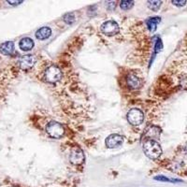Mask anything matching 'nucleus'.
Returning <instances> with one entry per match:
<instances>
[{
    "mask_svg": "<svg viewBox=\"0 0 187 187\" xmlns=\"http://www.w3.org/2000/svg\"><path fill=\"white\" fill-rule=\"evenodd\" d=\"M44 79L49 83H56L62 79V71L56 65L49 66L44 72Z\"/></svg>",
    "mask_w": 187,
    "mask_h": 187,
    "instance_id": "2",
    "label": "nucleus"
},
{
    "mask_svg": "<svg viewBox=\"0 0 187 187\" xmlns=\"http://www.w3.org/2000/svg\"><path fill=\"white\" fill-rule=\"evenodd\" d=\"M8 3L11 5H19V4L23 3V1H8Z\"/></svg>",
    "mask_w": 187,
    "mask_h": 187,
    "instance_id": "20",
    "label": "nucleus"
},
{
    "mask_svg": "<svg viewBox=\"0 0 187 187\" xmlns=\"http://www.w3.org/2000/svg\"><path fill=\"white\" fill-rule=\"evenodd\" d=\"M36 58L34 56V55H30V54H27V55H23L22 56L19 61H18V65L19 66L23 69V70H28L30 68H32L34 66V65L36 64Z\"/></svg>",
    "mask_w": 187,
    "mask_h": 187,
    "instance_id": "6",
    "label": "nucleus"
},
{
    "mask_svg": "<svg viewBox=\"0 0 187 187\" xmlns=\"http://www.w3.org/2000/svg\"><path fill=\"white\" fill-rule=\"evenodd\" d=\"M51 35H52V29L50 27H48V26L41 27L36 32V39L40 40H43L48 39Z\"/></svg>",
    "mask_w": 187,
    "mask_h": 187,
    "instance_id": "10",
    "label": "nucleus"
},
{
    "mask_svg": "<svg viewBox=\"0 0 187 187\" xmlns=\"http://www.w3.org/2000/svg\"><path fill=\"white\" fill-rule=\"evenodd\" d=\"M161 4H162L161 1H155V0H154V1H148V7H149V9L154 11H157L160 9Z\"/></svg>",
    "mask_w": 187,
    "mask_h": 187,
    "instance_id": "15",
    "label": "nucleus"
},
{
    "mask_svg": "<svg viewBox=\"0 0 187 187\" xmlns=\"http://www.w3.org/2000/svg\"><path fill=\"white\" fill-rule=\"evenodd\" d=\"M127 121L132 125H139L144 121V113L137 108H131L127 112Z\"/></svg>",
    "mask_w": 187,
    "mask_h": 187,
    "instance_id": "4",
    "label": "nucleus"
},
{
    "mask_svg": "<svg viewBox=\"0 0 187 187\" xmlns=\"http://www.w3.org/2000/svg\"><path fill=\"white\" fill-rule=\"evenodd\" d=\"M143 151L150 159L154 160L158 159L162 155V148L160 144L155 139L146 138L143 143Z\"/></svg>",
    "mask_w": 187,
    "mask_h": 187,
    "instance_id": "1",
    "label": "nucleus"
},
{
    "mask_svg": "<svg viewBox=\"0 0 187 187\" xmlns=\"http://www.w3.org/2000/svg\"><path fill=\"white\" fill-rule=\"evenodd\" d=\"M14 52V42L6 41L0 45V53L5 55H11Z\"/></svg>",
    "mask_w": 187,
    "mask_h": 187,
    "instance_id": "12",
    "label": "nucleus"
},
{
    "mask_svg": "<svg viewBox=\"0 0 187 187\" xmlns=\"http://www.w3.org/2000/svg\"><path fill=\"white\" fill-rule=\"evenodd\" d=\"M162 47H163L162 42H161V40L158 39V40H157V41H156V44H155V53L160 52V51H161V49H162Z\"/></svg>",
    "mask_w": 187,
    "mask_h": 187,
    "instance_id": "19",
    "label": "nucleus"
},
{
    "mask_svg": "<svg viewBox=\"0 0 187 187\" xmlns=\"http://www.w3.org/2000/svg\"><path fill=\"white\" fill-rule=\"evenodd\" d=\"M120 6L124 11H127V10L131 9L134 6V1H128V0H125V1L121 2Z\"/></svg>",
    "mask_w": 187,
    "mask_h": 187,
    "instance_id": "17",
    "label": "nucleus"
},
{
    "mask_svg": "<svg viewBox=\"0 0 187 187\" xmlns=\"http://www.w3.org/2000/svg\"><path fill=\"white\" fill-rule=\"evenodd\" d=\"M64 21L67 23V24H72L75 22V15L74 13L70 12V13H66L64 15Z\"/></svg>",
    "mask_w": 187,
    "mask_h": 187,
    "instance_id": "16",
    "label": "nucleus"
},
{
    "mask_svg": "<svg viewBox=\"0 0 187 187\" xmlns=\"http://www.w3.org/2000/svg\"><path fill=\"white\" fill-rule=\"evenodd\" d=\"M160 22H161L160 17H151V18H148L145 23L150 32H155L157 28V24Z\"/></svg>",
    "mask_w": 187,
    "mask_h": 187,
    "instance_id": "13",
    "label": "nucleus"
},
{
    "mask_svg": "<svg viewBox=\"0 0 187 187\" xmlns=\"http://www.w3.org/2000/svg\"><path fill=\"white\" fill-rule=\"evenodd\" d=\"M46 132L53 138H60L64 136L65 129L60 123L52 121L46 125Z\"/></svg>",
    "mask_w": 187,
    "mask_h": 187,
    "instance_id": "3",
    "label": "nucleus"
},
{
    "mask_svg": "<svg viewBox=\"0 0 187 187\" xmlns=\"http://www.w3.org/2000/svg\"><path fill=\"white\" fill-rule=\"evenodd\" d=\"M35 43H34V40L30 37H23L22 39L19 42V47L22 51H24V52H27V51H30L33 49Z\"/></svg>",
    "mask_w": 187,
    "mask_h": 187,
    "instance_id": "11",
    "label": "nucleus"
},
{
    "mask_svg": "<svg viewBox=\"0 0 187 187\" xmlns=\"http://www.w3.org/2000/svg\"><path fill=\"white\" fill-rule=\"evenodd\" d=\"M124 142V138L119 134H111L106 139V146L109 149H113L121 146Z\"/></svg>",
    "mask_w": 187,
    "mask_h": 187,
    "instance_id": "7",
    "label": "nucleus"
},
{
    "mask_svg": "<svg viewBox=\"0 0 187 187\" xmlns=\"http://www.w3.org/2000/svg\"><path fill=\"white\" fill-rule=\"evenodd\" d=\"M126 83H127V86L132 89V90H137L138 88L141 87V84H142V82L141 80L139 79L138 76H137L136 74L134 73H130L127 75L126 77Z\"/></svg>",
    "mask_w": 187,
    "mask_h": 187,
    "instance_id": "9",
    "label": "nucleus"
},
{
    "mask_svg": "<svg viewBox=\"0 0 187 187\" xmlns=\"http://www.w3.org/2000/svg\"><path fill=\"white\" fill-rule=\"evenodd\" d=\"M155 181H165V182H180L181 181V180H177V179H169L166 176L163 175H158L155 177Z\"/></svg>",
    "mask_w": 187,
    "mask_h": 187,
    "instance_id": "14",
    "label": "nucleus"
},
{
    "mask_svg": "<svg viewBox=\"0 0 187 187\" xmlns=\"http://www.w3.org/2000/svg\"><path fill=\"white\" fill-rule=\"evenodd\" d=\"M69 159H70V162L72 164H75V165L83 164L84 161V154L83 152V150H81L80 148L73 149L70 153Z\"/></svg>",
    "mask_w": 187,
    "mask_h": 187,
    "instance_id": "8",
    "label": "nucleus"
},
{
    "mask_svg": "<svg viewBox=\"0 0 187 187\" xmlns=\"http://www.w3.org/2000/svg\"><path fill=\"white\" fill-rule=\"evenodd\" d=\"M172 4L177 6V7H183L186 4V1H185V0H182V1H177V0H173Z\"/></svg>",
    "mask_w": 187,
    "mask_h": 187,
    "instance_id": "18",
    "label": "nucleus"
},
{
    "mask_svg": "<svg viewBox=\"0 0 187 187\" xmlns=\"http://www.w3.org/2000/svg\"><path fill=\"white\" fill-rule=\"evenodd\" d=\"M100 29H101L102 33L107 36H114V35L118 34L120 31V27H119L118 23L113 20H108V21L104 22L101 24Z\"/></svg>",
    "mask_w": 187,
    "mask_h": 187,
    "instance_id": "5",
    "label": "nucleus"
}]
</instances>
